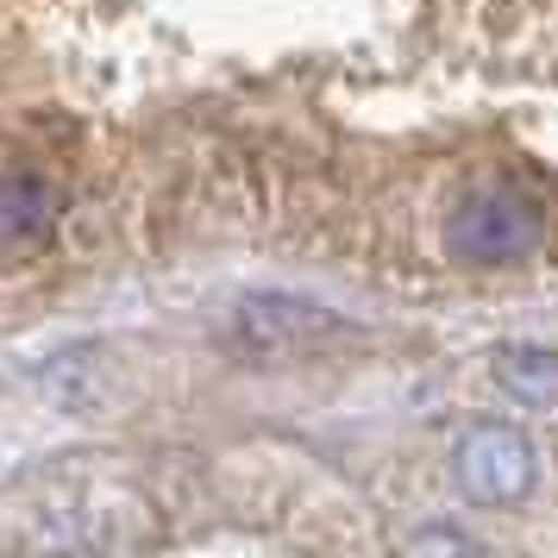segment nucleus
Listing matches in <instances>:
<instances>
[{
  "instance_id": "nucleus-2",
  "label": "nucleus",
  "mask_w": 558,
  "mask_h": 558,
  "mask_svg": "<svg viewBox=\"0 0 558 558\" xmlns=\"http://www.w3.org/2000/svg\"><path fill=\"white\" fill-rule=\"evenodd\" d=\"M458 477L477 502H521L533 489V446L514 427H477L458 446Z\"/></svg>"
},
{
  "instance_id": "nucleus-1",
  "label": "nucleus",
  "mask_w": 558,
  "mask_h": 558,
  "mask_svg": "<svg viewBox=\"0 0 558 558\" xmlns=\"http://www.w3.org/2000/svg\"><path fill=\"white\" fill-rule=\"evenodd\" d=\"M546 245V214L527 195L508 189H477L452 207L446 220V252L464 264H521Z\"/></svg>"
},
{
  "instance_id": "nucleus-3",
  "label": "nucleus",
  "mask_w": 558,
  "mask_h": 558,
  "mask_svg": "<svg viewBox=\"0 0 558 558\" xmlns=\"http://www.w3.org/2000/svg\"><path fill=\"white\" fill-rule=\"evenodd\" d=\"M239 332L252 339L257 352L270 357H289V352H307L332 332H345L320 302H302V295H245L239 302Z\"/></svg>"
},
{
  "instance_id": "nucleus-4",
  "label": "nucleus",
  "mask_w": 558,
  "mask_h": 558,
  "mask_svg": "<svg viewBox=\"0 0 558 558\" xmlns=\"http://www.w3.org/2000/svg\"><path fill=\"white\" fill-rule=\"evenodd\" d=\"M57 220V189L51 177H38L26 163L0 170V245H32L45 239Z\"/></svg>"
},
{
  "instance_id": "nucleus-5",
  "label": "nucleus",
  "mask_w": 558,
  "mask_h": 558,
  "mask_svg": "<svg viewBox=\"0 0 558 558\" xmlns=\"http://www.w3.org/2000/svg\"><path fill=\"white\" fill-rule=\"evenodd\" d=\"M496 377L521 396V402H558V357L533 352V345H514V352L496 357Z\"/></svg>"
}]
</instances>
